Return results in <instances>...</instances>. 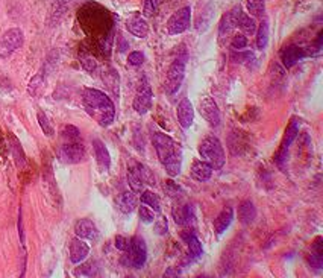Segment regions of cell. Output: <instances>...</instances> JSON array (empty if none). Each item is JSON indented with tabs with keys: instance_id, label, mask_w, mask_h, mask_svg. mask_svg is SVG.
I'll use <instances>...</instances> for the list:
<instances>
[{
	"instance_id": "cell-1",
	"label": "cell",
	"mask_w": 323,
	"mask_h": 278,
	"mask_svg": "<svg viewBox=\"0 0 323 278\" xmlns=\"http://www.w3.org/2000/svg\"><path fill=\"white\" fill-rule=\"evenodd\" d=\"M152 143L159 158V163L164 166L169 176L175 178L182 169V149L180 145L164 132H153Z\"/></svg>"
},
{
	"instance_id": "cell-2",
	"label": "cell",
	"mask_w": 323,
	"mask_h": 278,
	"mask_svg": "<svg viewBox=\"0 0 323 278\" xmlns=\"http://www.w3.org/2000/svg\"><path fill=\"white\" fill-rule=\"evenodd\" d=\"M84 108L100 126H109L115 117V107L111 97L96 88H85L82 96Z\"/></svg>"
},
{
	"instance_id": "cell-3",
	"label": "cell",
	"mask_w": 323,
	"mask_h": 278,
	"mask_svg": "<svg viewBox=\"0 0 323 278\" xmlns=\"http://www.w3.org/2000/svg\"><path fill=\"white\" fill-rule=\"evenodd\" d=\"M199 155L205 163H208L213 170H220L223 169L226 163V155L225 149L221 146L220 140L214 135H210L200 142L199 145Z\"/></svg>"
},
{
	"instance_id": "cell-4",
	"label": "cell",
	"mask_w": 323,
	"mask_h": 278,
	"mask_svg": "<svg viewBox=\"0 0 323 278\" xmlns=\"http://www.w3.org/2000/svg\"><path fill=\"white\" fill-rule=\"evenodd\" d=\"M147 260V246L143 237L140 236H134L129 240V248L128 251H125L123 255V265H126L128 268H134V269H141L144 266Z\"/></svg>"
},
{
	"instance_id": "cell-5",
	"label": "cell",
	"mask_w": 323,
	"mask_h": 278,
	"mask_svg": "<svg viewBox=\"0 0 323 278\" xmlns=\"http://www.w3.org/2000/svg\"><path fill=\"white\" fill-rule=\"evenodd\" d=\"M185 64H187V56H178L170 64L164 82V90L169 96L178 93V90L182 85L185 78Z\"/></svg>"
},
{
	"instance_id": "cell-6",
	"label": "cell",
	"mask_w": 323,
	"mask_h": 278,
	"mask_svg": "<svg viewBox=\"0 0 323 278\" xmlns=\"http://www.w3.org/2000/svg\"><path fill=\"white\" fill-rule=\"evenodd\" d=\"M25 43V34L22 29L18 28H12L8 29L2 38H0V58L6 59L9 58L17 49H20Z\"/></svg>"
},
{
	"instance_id": "cell-7",
	"label": "cell",
	"mask_w": 323,
	"mask_h": 278,
	"mask_svg": "<svg viewBox=\"0 0 323 278\" xmlns=\"http://www.w3.org/2000/svg\"><path fill=\"white\" fill-rule=\"evenodd\" d=\"M58 157L63 163L67 164H77L85 160V148L80 143V140L76 142H63L58 149Z\"/></svg>"
},
{
	"instance_id": "cell-8",
	"label": "cell",
	"mask_w": 323,
	"mask_h": 278,
	"mask_svg": "<svg viewBox=\"0 0 323 278\" xmlns=\"http://www.w3.org/2000/svg\"><path fill=\"white\" fill-rule=\"evenodd\" d=\"M190 25H191V8L184 6L175 11L167 20V32L170 35H180L190 28Z\"/></svg>"
},
{
	"instance_id": "cell-9",
	"label": "cell",
	"mask_w": 323,
	"mask_h": 278,
	"mask_svg": "<svg viewBox=\"0 0 323 278\" xmlns=\"http://www.w3.org/2000/svg\"><path fill=\"white\" fill-rule=\"evenodd\" d=\"M152 88H150V84L147 81V78H143L141 79V82L137 88V93H135V97H134V110L138 113V114H146L150 108H152Z\"/></svg>"
},
{
	"instance_id": "cell-10",
	"label": "cell",
	"mask_w": 323,
	"mask_h": 278,
	"mask_svg": "<svg viewBox=\"0 0 323 278\" xmlns=\"http://www.w3.org/2000/svg\"><path fill=\"white\" fill-rule=\"evenodd\" d=\"M199 111H200V116L204 117L211 126L220 125V110L213 97L210 96L202 97V101L199 104Z\"/></svg>"
},
{
	"instance_id": "cell-11",
	"label": "cell",
	"mask_w": 323,
	"mask_h": 278,
	"mask_svg": "<svg viewBox=\"0 0 323 278\" xmlns=\"http://www.w3.org/2000/svg\"><path fill=\"white\" fill-rule=\"evenodd\" d=\"M281 61L287 69H291L293 66H296L299 61H302L305 56H308V52L305 49H302L299 46H287L281 50L279 53Z\"/></svg>"
},
{
	"instance_id": "cell-12",
	"label": "cell",
	"mask_w": 323,
	"mask_h": 278,
	"mask_svg": "<svg viewBox=\"0 0 323 278\" xmlns=\"http://www.w3.org/2000/svg\"><path fill=\"white\" fill-rule=\"evenodd\" d=\"M176 116H178V122L184 129H188L193 122H194V110H193V104L190 102V99L184 97L182 101L179 102L178 110H176Z\"/></svg>"
},
{
	"instance_id": "cell-13",
	"label": "cell",
	"mask_w": 323,
	"mask_h": 278,
	"mask_svg": "<svg viewBox=\"0 0 323 278\" xmlns=\"http://www.w3.org/2000/svg\"><path fill=\"white\" fill-rule=\"evenodd\" d=\"M90 254V246L80 237H74L70 242V262L74 265L82 263Z\"/></svg>"
},
{
	"instance_id": "cell-14",
	"label": "cell",
	"mask_w": 323,
	"mask_h": 278,
	"mask_svg": "<svg viewBox=\"0 0 323 278\" xmlns=\"http://www.w3.org/2000/svg\"><path fill=\"white\" fill-rule=\"evenodd\" d=\"M93 148H94V155H96V161L99 164V169L102 172L109 170L111 155H109V151L105 146V143L102 140H99V138H96V140H93Z\"/></svg>"
},
{
	"instance_id": "cell-15",
	"label": "cell",
	"mask_w": 323,
	"mask_h": 278,
	"mask_svg": "<svg viewBox=\"0 0 323 278\" xmlns=\"http://www.w3.org/2000/svg\"><path fill=\"white\" fill-rule=\"evenodd\" d=\"M173 219L178 225L180 227H188L193 221H194V213H193V207L188 204H179L175 205L172 210Z\"/></svg>"
},
{
	"instance_id": "cell-16",
	"label": "cell",
	"mask_w": 323,
	"mask_h": 278,
	"mask_svg": "<svg viewBox=\"0 0 323 278\" xmlns=\"http://www.w3.org/2000/svg\"><path fill=\"white\" fill-rule=\"evenodd\" d=\"M180 236H182L184 242H185L187 246H188L190 260H191V262L199 260L200 257H202V254H204V248H202V243H200V240L197 239V236H196L193 231H190V230L184 231Z\"/></svg>"
},
{
	"instance_id": "cell-17",
	"label": "cell",
	"mask_w": 323,
	"mask_h": 278,
	"mask_svg": "<svg viewBox=\"0 0 323 278\" xmlns=\"http://www.w3.org/2000/svg\"><path fill=\"white\" fill-rule=\"evenodd\" d=\"M235 28H238L241 32H243L245 35H253L256 32V22H255V18L249 14H246L243 11V8H240L238 9V14H237V23H235Z\"/></svg>"
},
{
	"instance_id": "cell-18",
	"label": "cell",
	"mask_w": 323,
	"mask_h": 278,
	"mask_svg": "<svg viewBox=\"0 0 323 278\" xmlns=\"http://www.w3.org/2000/svg\"><path fill=\"white\" fill-rule=\"evenodd\" d=\"M74 233H76V237H80V239H84V240L97 239V228L90 219H79L74 224Z\"/></svg>"
},
{
	"instance_id": "cell-19",
	"label": "cell",
	"mask_w": 323,
	"mask_h": 278,
	"mask_svg": "<svg viewBox=\"0 0 323 278\" xmlns=\"http://www.w3.org/2000/svg\"><path fill=\"white\" fill-rule=\"evenodd\" d=\"M232 221H234V208L232 207H226V208L221 210L218 213V216L215 217V221H214V231H215V234L217 236L223 234L229 228Z\"/></svg>"
},
{
	"instance_id": "cell-20",
	"label": "cell",
	"mask_w": 323,
	"mask_h": 278,
	"mask_svg": "<svg viewBox=\"0 0 323 278\" xmlns=\"http://www.w3.org/2000/svg\"><path fill=\"white\" fill-rule=\"evenodd\" d=\"M190 173H191L193 180H196L199 183H207L213 176V167L208 163H205L204 160H197L193 163Z\"/></svg>"
},
{
	"instance_id": "cell-21",
	"label": "cell",
	"mask_w": 323,
	"mask_h": 278,
	"mask_svg": "<svg viewBox=\"0 0 323 278\" xmlns=\"http://www.w3.org/2000/svg\"><path fill=\"white\" fill-rule=\"evenodd\" d=\"M126 29L135 35L137 38H146L149 34V25L144 18L141 17H131L126 22Z\"/></svg>"
},
{
	"instance_id": "cell-22",
	"label": "cell",
	"mask_w": 323,
	"mask_h": 278,
	"mask_svg": "<svg viewBox=\"0 0 323 278\" xmlns=\"http://www.w3.org/2000/svg\"><path fill=\"white\" fill-rule=\"evenodd\" d=\"M117 207H118L120 211L125 213V214L134 213L135 208H137V196H135V193L131 190V192H123L122 195H118Z\"/></svg>"
},
{
	"instance_id": "cell-23",
	"label": "cell",
	"mask_w": 323,
	"mask_h": 278,
	"mask_svg": "<svg viewBox=\"0 0 323 278\" xmlns=\"http://www.w3.org/2000/svg\"><path fill=\"white\" fill-rule=\"evenodd\" d=\"M256 217V208L251 199L243 201L238 205V221L243 225H249L255 221Z\"/></svg>"
},
{
	"instance_id": "cell-24",
	"label": "cell",
	"mask_w": 323,
	"mask_h": 278,
	"mask_svg": "<svg viewBox=\"0 0 323 278\" xmlns=\"http://www.w3.org/2000/svg\"><path fill=\"white\" fill-rule=\"evenodd\" d=\"M256 40H255V43H256V47L259 50H264L269 44V22L264 18L262 22L259 23V26L256 28Z\"/></svg>"
},
{
	"instance_id": "cell-25",
	"label": "cell",
	"mask_w": 323,
	"mask_h": 278,
	"mask_svg": "<svg viewBox=\"0 0 323 278\" xmlns=\"http://www.w3.org/2000/svg\"><path fill=\"white\" fill-rule=\"evenodd\" d=\"M141 204L147 205L149 208H152L155 213L161 211V201L159 196L156 193H153L152 190H143L141 192Z\"/></svg>"
},
{
	"instance_id": "cell-26",
	"label": "cell",
	"mask_w": 323,
	"mask_h": 278,
	"mask_svg": "<svg viewBox=\"0 0 323 278\" xmlns=\"http://www.w3.org/2000/svg\"><path fill=\"white\" fill-rule=\"evenodd\" d=\"M297 134H299V122L296 120V119H293V120L290 122V125L287 126V129H286V135H284V140H282L281 149L288 151L290 145L294 142V138L297 137Z\"/></svg>"
},
{
	"instance_id": "cell-27",
	"label": "cell",
	"mask_w": 323,
	"mask_h": 278,
	"mask_svg": "<svg viewBox=\"0 0 323 278\" xmlns=\"http://www.w3.org/2000/svg\"><path fill=\"white\" fill-rule=\"evenodd\" d=\"M128 184L134 193H141L144 190V183H143V180H141L137 167L128 169Z\"/></svg>"
},
{
	"instance_id": "cell-28",
	"label": "cell",
	"mask_w": 323,
	"mask_h": 278,
	"mask_svg": "<svg viewBox=\"0 0 323 278\" xmlns=\"http://www.w3.org/2000/svg\"><path fill=\"white\" fill-rule=\"evenodd\" d=\"M72 0H52V9H50V18L52 22L56 23L59 18L64 15V12L67 11V6Z\"/></svg>"
},
{
	"instance_id": "cell-29",
	"label": "cell",
	"mask_w": 323,
	"mask_h": 278,
	"mask_svg": "<svg viewBox=\"0 0 323 278\" xmlns=\"http://www.w3.org/2000/svg\"><path fill=\"white\" fill-rule=\"evenodd\" d=\"M235 29V25L232 22V18L229 15V12H226L220 20V25H218V38L220 40H225L226 37H229L232 34V31Z\"/></svg>"
},
{
	"instance_id": "cell-30",
	"label": "cell",
	"mask_w": 323,
	"mask_h": 278,
	"mask_svg": "<svg viewBox=\"0 0 323 278\" xmlns=\"http://www.w3.org/2000/svg\"><path fill=\"white\" fill-rule=\"evenodd\" d=\"M248 12L252 17H262L266 11V0H246Z\"/></svg>"
},
{
	"instance_id": "cell-31",
	"label": "cell",
	"mask_w": 323,
	"mask_h": 278,
	"mask_svg": "<svg viewBox=\"0 0 323 278\" xmlns=\"http://www.w3.org/2000/svg\"><path fill=\"white\" fill-rule=\"evenodd\" d=\"M104 82L112 91L114 96H118V75L115 70L109 69L107 73H104Z\"/></svg>"
},
{
	"instance_id": "cell-32",
	"label": "cell",
	"mask_w": 323,
	"mask_h": 278,
	"mask_svg": "<svg viewBox=\"0 0 323 278\" xmlns=\"http://www.w3.org/2000/svg\"><path fill=\"white\" fill-rule=\"evenodd\" d=\"M43 85H44V76L43 73H38L31 79V82L28 85V93L31 96H38L39 91L43 90Z\"/></svg>"
},
{
	"instance_id": "cell-33",
	"label": "cell",
	"mask_w": 323,
	"mask_h": 278,
	"mask_svg": "<svg viewBox=\"0 0 323 278\" xmlns=\"http://www.w3.org/2000/svg\"><path fill=\"white\" fill-rule=\"evenodd\" d=\"M163 190L164 193L169 196V198H180L184 195V190L180 186H178L173 180H166L164 181V186H163Z\"/></svg>"
},
{
	"instance_id": "cell-34",
	"label": "cell",
	"mask_w": 323,
	"mask_h": 278,
	"mask_svg": "<svg viewBox=\"0 0 323 278\" xmlns=\"http://www.w3.org/2000/svg\"><path fill=\"white\" fill-rule=\"evenodd\" d=\"M61 138H63V142H76V140H80V132L76 126L66 125L61 131Z\"/></svg>"
},
{
	"instance_id": "cell-35",
	"label": "cell",
	"mask_w": 323,
	"mask_h": 278,
	"mask_svg": "<svg viewBox=\"0 0 323 278\" xmlns=\"http://www.w3.org/2000/svg\"><path fill=\"white\" fill-rule=\"evenodd\" d=\"M36 117H38V123H39V126H41L43 132H44L47 137H53V134H55V129H53V126H52L50 120H49V117H47V116H46L43 111H38Z\"/></svg>"
},
{
	"instance_id": "cell-36",
	"label": "cell",
	"mask_w": 323,
	"mask_h": 278,
	"mask_svg": "<svg viewBox=\"0 0 323 278\" xmlns=\"http://www.w3.org/2000/svg\"><path fill=\"white\" fill-rule=\"evenodd\" d=\"M138 216L143 224H153V221H155V211L144 204L138 207Z\"/></svg>"
},
{
	"instance_id": "cell-37",
	"label": "cell",
	"mask_w": 323,
	"mask_h": 278,
	"mask_svg": "<svg viewBox=\"0 0 323 278\" xmlns=\"http://www.w3.org/2000/svg\"><path fill=\"white\" fill-rule=\"evenodd\" d=\"M135 167H137V170H138L141 180H143L144 184H150V186L155 184V176H153V173H152V170L149 167H146L144 164H137Z\"/></svg>"
},
{
	"instance_id": "cell-38",
	"label": "cell",
	"mask_w": 323,
	"mask_h": 278,
	"mask_svg": "<svg viewBox=\"0 0 323 278\" xmlns=\"http://www.w3.org/2000/svg\"><path fill=\"white\" fill-rule=\"evenodd\" d=\"M12 142H14V146H11V149H12L15 161H17V166L18 167H23L25 166V154H23L22 148H20V143H18V140H17L15 137H12Z\"/></svg>"
},
{
	"instance_id": "cell-39",
	"label": "cell",
	"mask_w": 323,
	"mask_h": 278,
	"mask_svg": "<svg viewBox=\"0 0 323 278\" xmlns=\"http://www.w3.org/2000/svg\"><path fill=\"white\" fill-rule=\"evenodd\" d=\"M248 46V38L245 34H237L232 37L231 40V47L235 49V50H241V49H245Z\"/></svg>"
},
{
	"instance_id": "cell-40",
	"label": "cell",
	"mask_w": 323,
	"mask_h": 278,
	"mask_svg": "<svg viewBox=\"0 0 323 278\" xmlns=\"http://www.w3.org/2000/svg\"><path fill=\"white\" fill-rule=\"evenodd\" d=\"M153 227H155L156 234H159V236H164L169 231V224H167V219H166L164 216H159L158 219H155L153 221Z\"/></svg>"
},
{
	"instance_id": "cell-41",
	"label": "cell",
	"mask_w": 323,
	"mask_h": 278,
	"mask_svg": "<svg viewBox=\"0 0 323 278\" xmlns=\"http://www.w3.org/2000/svg\"><path fill=\"white\" fill-rule=\"evenodd\" d=\"M80 66H82V69L87 70V72H94L97 69V63H96V59L91 55H82V56H80Z\"/></svg>"
},
{
	"instance_id": "cell-42",
	"label": "cell",
	"mask_w": 323,
	"mask_h": 278,
	"mask_svg": "<svg viewBox=\"0 0 323 278\" xmlns=\"http://www.w3.org/2000/svg\"><path fill=\"white\" fill-rule=\"evenodd\" d=\"M93 266H94L93 263H84V265H80V266L76 269L74 275H76V277H93V275H96Z\"/></svg>"
},
{
	"instance_id": "cell-43",
	"label": "cell",
	"mask_w": 323,
	"mask_h": 278,
	"mask_svg": "<svg viewBox=\"0 0 323 278\" xmlns=\"http://www.w3.org/2000/svg\"><path fill=\"white\" fill-rule=\"evenodd\" d=\"M128 63H129V66H134V67H140L141 64L144 63V55L141 53V52H131L129 55H128Z\"/></svg>"
},
{
	"instance_id": "cell-44",
	"label": "cell",
	"mask_w": 323,
	"mask_h": 278,
	"mask_svg": "<svg viewBox=\"0 0 323 278\" xmlns=\"http://www.w3.org/2000/svg\"><path fill=\"white\" fill-rule=\"evenodd\" d=\"M153 14H155L153 0H143V15L144 17H153Z\"/></svg>"
},
{
	"instance_id": "cell-45",
	"label": "cell",
	"mask_w": 323,
	"mask_h": 278,
	"mask_svg": "<svg viewBox=\"0 0 323 278\" xmlns=\"http://www.w3.org/2000/svg\"><path fill=\"white\" fill-rule=\"evenodd\" d=\"M308 262H310L311 268H314V269H317V271L323 268V257H320V255H316V254L311 252Z\"/></svg>"
},
{
	"instance_id": "cell-46",
	"label": "cell",
	"mask_w": 323,
	"mask_h": 278,
	"mask_svg": "<svg viewBox=\"0 0 323 278\" xmlns=\"http://www.w3.org/2000/svg\"><path fill=\"white\" fill-rule=\"evenodd\" d=\"M114 245H115L117 249H120V251H123V252H125V251H128V248H129V240L125 239L123 236H117V237H115V243H114Z\"/></svg>"
},
{
	"instance_id": "cell-47",
	"label": "cell",
	"mask_w": 323,
	"mask_h": 278,
	"mask_svg": "<svg viewBox=\"0 0 323 278\" xmlns=\"http://www.w3.org/2000/svg\"><path fill=\"white\" fill-rule=\"evenodd\" d=\"M313 254H316V255H320V257H323V239L322 237H316L314 239V243H313V251H311Z\"/></svg>"
},
{
	"instance_id": "cell-48",
	"label": "cell",
	"mask_w": 323,
	"mask_h": 278,
	"mask_svg": "<svg viewBox=\"0 0 323 278\" xmlns=\"http://www.w3.org/2000/svg\"><path fill=\"white\" fill-rule=\"evenodd\" d=\"M180 275V271L176 269V268H169L166 272H164V277H178Z\"/></svg>"
},
{
	"instance_id": "cell-49",
	"label": "cell",
	"mask_w": 323,
	"mask_h": 278,
	"mask_svg": "<svg viewBox=\"0 0 323 278\" xmlns=\"http://www.w3.org/2000/svg\"><path fill=\"white\" fill-rule=\"evenodd\" d=\"M118 40H120V41H122V44H120L118 50H120V52H125V50L128 49V44L125 43V40H123V37H122V35H118Z\"/></svg>"
},
{
	"instance_id": "cell-50",
	"label": "cell",
	"mask_w": 323,
	"mask_h": 278,
	"mask_svg": "<svg viewBox=\"0 0 323 278\" xmlns=\"http://www.w3.org/2000/svg\"><path fill=\"white\" fill-rule=\"evenodd\" d=\"M161 2H163V0H155V2H153V3H155V5H159Z\"/></svg>"
}]
</instances>
